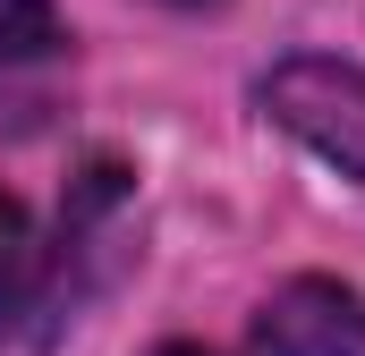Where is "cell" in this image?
<instances>
[{
    "label": "cell",
    "mask_w": 365,
    "mask_h": 356,
    "mask_svg": "<svg viewBox=\"0 0 365 356\" xmlns=\"http://www.w3.org/2000/svg\"><path fill=\"white\" fill-rule=\"evenodd\" d=\"M60 51V9L51 0H0V60H51Z\"/></svg>",
    "instance_id": "4"
},
{
    "label": "cell",
    "mask_w": 365,
    "mask_h": 356,
    "mask_svg": "<svg viewBox=\"0 0 365 356\" xmlns=\"http://www.w3.org/2000/svg\"><path fill=\"white\" fill-rule=\"evenodd\" d=\"M255 356H365V297L340 280H289L255 314Z\"/></svg>",
    "instance_id": "2"
},
{
    "label": "cell",
    "mask_w": 365,
    "mask_h": 356,
    "mask_svg": "<svg viewBox=\"0 0 365 356\" xmlns=\"http://www.w3.org/2000/svg\"><path fill=\"white\" fill-rule=\"evenodd\" d=\"M153 356H212V348H153Z\"/></svg>",
    "instance_id": "5"
},
{
    "label": "cell",
    "mask_w": 365,
    "mask_h": 356,
    "mask_svg": "<svg viewBox=\"0 0 365 356\" xmlns=\"http://www.w3.org/2000/svg\"><path fill=\"white\" fill-rule=\"evenodd\" d=\"M34 288H43V238H34V212H26L17 195H0V314H17Z\"/></svg>",
    "instance_id": "3"
},
{
    "label": "cell",
    "mask_w": 365,
    "mask_h": 356,
    "mask_svg": "<svg viewBox=\"0 0 365 356\" xmlns=\"http://www.w3.org/2000/svg\"><path fill=\"white\" fill-rule=\"evenodd\" d=\"M264 110L306 153H323L340 178H365V68H349V60H289V68L264 77Z\"/></svg>",
    "instance_id": "1"
}]
</instances>
